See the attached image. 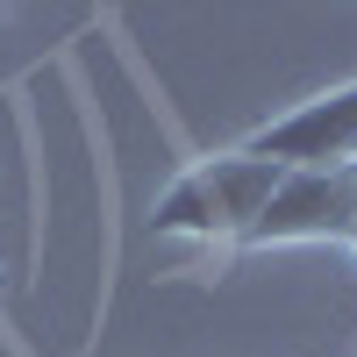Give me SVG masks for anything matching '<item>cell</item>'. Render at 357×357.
Returning <instances> with one entry per match:
<instances>
[{
  "label": "cell",
  "instance_id": "obj_2",
  "mask_svg": "<svg viewBox=\"0 0 357 357\" xmlns=\"http://www.w3.org/2000/svg\"><path fill=\"white\" fill-rule=\"evenodd\" d=\"M357 229V165H286L279 193L243 229L236 250H272V243H350Z\"/></svg>",
  "mask_w": 357,
  "mask_h": 357
},
{
  "label": "cell",
  "instance_id": "obj_3",
  "mask_svg": "<svg viewBox=\"0 0 357 357\" xmlns=\"http://www.w3.org/2000/svg\"><path fill=\"white\" fill-rule=\"evenodd\" d=\"M243 151L272 158V165H357V79L272 114L264 129L243 136Z\"/></svg>",
  "mask_w": 357,
  "mask_h": 357
},
{
  "label": "cell",
  "instance_id": "obj_1",
  "mask_svg": "<svg viewBox=\"0 0 357 357\" xmlns=\"http://www.w3.org/2000/svg\"><path fill=\"white\" fill-rule=\"evenodd\" d=\"M286 165L229 143L215 158H193L151 207V236H193V243H243V229L264 215V200L279 193Z\"/></svg>",
  "mask_w": 357,
  "mask_h": 357
},
{
  "label": "cell",
  "instance_id": "obj_4",
  "mask_svg": "<svg viewBox=\"0 0 357 357\" xmlns=\"http://www.w3.org/2000/svg\"><path fill=\"white\" fill-rule=\"evenodd\" d=\"M350 250H357V229H350Z\"/></svg>",
  "mask_w": 357,
  "mask_h": 357
}]
</instances>
